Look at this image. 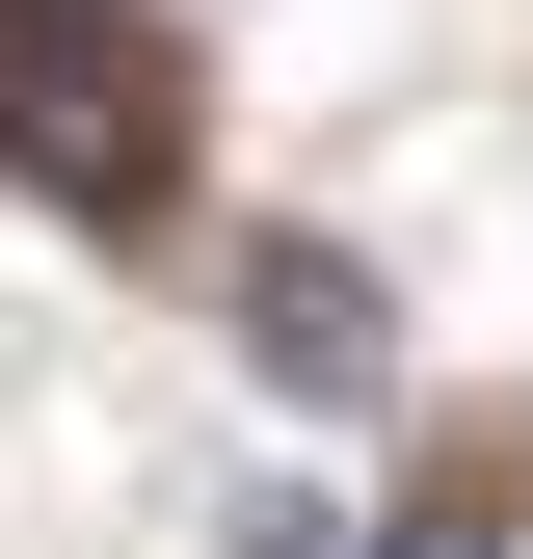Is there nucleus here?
Listing matches in <instances>:
<instances>
[{
    "instance_id": "nucleus-3",
    "label": "nucleus",
    "mask_w": 533,
    "mask_h": 559,
    "mask_svg": "<svg viewBox=\"0 0 533 559\" xmlns=\"http://www.w3.org/2000/svg\"><path fill=\"white\" fill-rule=\"evenodd\" d=\"M400 559H507V533H481V507H427V533H400Z\"/></svg>"
},
{
    "instance_id": "nucleus-2",
    "label": "nucleus",
    "mask_w": 533,
    "mask_h": 559,
    "mask_svg": "<svg viewBox=\"0 0 533 559\" xmlns=\"http://www.w3.org/2000/svg\"><path fill=\"white\" fill-rule=\"evenodd\" d=\"M240 346H266L294 400H374V266H347V240H240Z\"/></svg>"
},
{
    "instance_id": "nucleus-1",
    "label": "nucleus",
    "mask_w": 533,
    "mask_h": 559,
    "mask_svg": "<svg viewBox=\"0 0 533 559\" xmlns=\"http://www.w3.org/2000/svg\"><path fill=\"white\" fill-rule=\"evenodd\" d=\"M54 133V187L81 214H161V53H107V27H27L0 0V160Z\"/></svg>"
}]
</instances>
